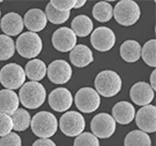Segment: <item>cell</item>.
<instances>
[{
	"mask_svg": "<svg viewBox=\"0 0 156 146\" xmlns=\"http://www.w3.org/2000/svg\"><path fill=\"white\" fill-rule=\"evenodd\" d=\"M70 61L74 66L82 68L89 65L94 61L93 53L88 46L84 44H78L74 47L69 54Z\"/></svg>",
	"mask_w": 156,
	"mask_h": 146,
	"instance_id": "d6986e66",
	"label": "cell"
},
{
	"mask_svg": "<svg viewBox=\"0 0 156 146\" xmlns=\"http://www.w3.org/2000/svg\"><path fill=\"white\" fill-rule=\"evenodd\" d=\"M90 127L92 134L97 138H106L111 137L115 132L116 122L113 117L108 113H98L91 120Z\"/></svg>",
	"mask_w": 156,
	"mask_h": 146,
	"instance_id": "9c48e42d",
	"label": "cell"
},
{
	"mask_svg": "<svg viewBox=\"0 0 156 146\" xmlns=\"http://www.w3.org/2000/svg\"><path fill=\"white\" fill-rule=\"evenodd\" d=\"M92 15L98 22H108L113 17V8L106 1L97 2L92 8Z\"/></svg>",
	"mask_w": 156,
	"mask_h": 146,
	"instance_id": "484cf974",
	"label": "cell"
},
{
	"mask_svg": "<svg viewBox=\"0 0 156 146\" xmlns=\"http://www.w3.org/2000/svg\"><path fill=\"white\" fill-rule=\"evenodd\" d=\"M0 27L7 36H17L23 30V19L18 13L9 12L6 13L0 20Z\"/></svg>",
	"mask_w": 156,
	"mask_h": 146,
	"instance_id": "2e32d148",
	"label": "cell"
},
{
	"mask_svg": "<svg viewBox=\"0 0 156 146\" xmlns=\"http://www.w3.org/2000/svg\"><path fill=\"white\" fill-rule=\"evenodd\" d=\"M94 85L98 94L103 97H113L121 90L122 80L115 71L103 70L97 74Z\"/></svg>",
	"mask_w": 156,
	"mask_h": 146,
	"instance_id": "7a4b0ae2",
	"label": "cell"
},
{
	"mask_svg": "<svg viewBox=\"0 0 156 146\" xmlns=\"http://www.w3.org/2000/svg\"><path fill=\"white\" fill-rule=\"evenodd\" d=\"M15 53V43L11 37L0 34V61L8 60Z\"/></svg>",
	"mask_w": 156,
	"mask_h": 146,
	"instance_id": "4316f807",
	"label": "cell"
},
{
	"mask_svg": "<svg viewBox=\"0 0 156 146\" xmlns=\"http://www.w3.org/2000/svg\"><path fill=\"white\" fill-rule=\"evenodd\" d=\"M24 69L16 63H8L0 70V83L8 90H15L25 83Z\"/></svg>",
	"mask_w": 156,
	"mask_h": 146,
	"instance_id": "8992f818",
	"label": "cell"
},
{
	"mask_svg": "<svg viewBox=\"0 0 156 146\" xmlns=\"http://www.w3.org/2000/svg\"><path fill=\"white\" fill-rule=\"evenodd\" d=\"M115 41L116 38L114 32L106 26L97 27L91 32V44L94 49L100 52H106L112 49L115 45Z\"/></svg>",
	"mask_w": 156,
	"mask_h": 146,
	"instance_id": "30bf717a",
	"label": "cell"
},
{
	"mask_svg": "<svg viewBox=\"0 0 156 146\" xmlns=\"http://www.w3.org/2000/svg\"><path fill=\"white\" fill-rule=\"evenodd\" d=\"M1 2H2V1H1V0H0V3H1Z\"/></svg>",
	"mask_w": 156,
	"mask_h": 146,
	"instance_id": "74e56055",
	"label": "cell"
},
{
	"mask_svg": "<svg viewBox=\"0 0 156 146\" xmlns=\"http://www.w3.org/2000/svg\"><path fill=\"white\" fill-rule=\"evenodd\" d=\"M124 146H151V138L141 130H132L124 138Z\"/></svg>",
	"mask_w": 156,
	"mask_h": 146,
	"instance_id": "cb8c5ba5",
	"label": "cell"
},
{
	"mask_svg": "<svg viewBox=\"0 0 156 146\" xmlns=\"http://www.w3.org/2000/svg\"><path fill=\"white\" fill-rule=\"evenodd\" d=\"M47 76L54 84H65L71 79L72 68L65 60H54L47 67Z\"/></svg>",
	"mask_w": 156,
	"mask_h": 146,
	"instance_id": "8fae6325",
	"label": "cell"
},
{
	"mask_svg": "<svg viewBox=\"0 0 156 146\" xmlns=\"http://www.w3.org/2000/svg\"><path fill=\"white\" fill-rule=\"evenodd\" d=\"M141 56L143 61L150 67L156 66V40L151 39L141 47Z\"/></svg>",
	"mask_w": 156,
	"mask_h": 146,
	"instance_id": "83f0119b",
	"label": "cell"
},
{
	"mask_svg": "<svg viewBox=\"0 0 156 146\" xmlns=\"http://www.w3.org/2000/svg\"><path fill=\"white\" fill-rule=\"evenodd\" d=\"M19 98L15 92L8 89L0 90V113L11 115L18 109Z\"/></svg>",
	"mask_w": 156,
	"mask_h": 146,
	"instance_id": "ffe728a7",
	"label": "cell"
},
{
	"mask_svg": "<svg viewBox=\"0 0 156 146\" xmlns=\"http://www.w3.org/2000/svg\"><path fill=\"white\" fill-rule=\"evenodd\" d=\"M155 91L151 88L149 83L139 81L132 85L130 89V98L135 104L139 106L149 105L154 98Z\"/></svg>",
	"mask_w": 156,
	"mask_h": 146,
	"instance_id": "9a60e30c",
	"label": "cell"
},
{
	"mask_svg": "<svg viewBox=\"0 0 156 146\" xmlns=\"http://www.w3.org/2000/svg\"><path fill=\"white\" fill-rule=\"evenodd\" d=\"M18 98L25 108L36 109L45 102L46 90L41 83L29 81L21 86Z\"/></svg>",
	"mask_w": 156,
	"mask_h": 146,
	"instance_id": "6da1fadb",
	"label": "cell"
},
{
	"mask_svg": "<svg viewBox=\"0 0 156 146\" xmlns=\"http://www.w3.org/2000/svg\"><path fill=\"white\" fill-rule=\"evenodd\" d=\"M32 146H56V144L54 143V141L48 139V138H40V139L34 141Z\"/></svg>",
	"mask_w": 156,
	"mask_h": 146,
	"instance_id": "836d02e7",
	"label": "cell"
},
{
	"mask_svg": "<svg viewBox=\"0 0 156 146\" xmlns=\"http://www.w3.org/2000/svg\"><path fill=\"white\" fill-rule=\"evenodd\" d=\"M0 146H22V140L17 133L10 132L9 134L1 137Z\"/></svg>",
	"mask_w": 156,
	"mask_h": 146,
	"instance_id": "1f68e13d",
	"label": "cell"
},
{
	"mask_svg": "<svg viewBox=\"0 0 156 146\" xmlns=\"http://www.w3.org/2000/svg\"><path fill=\"white\" fill-rule=\"evenodd\" d=\"M45 15L47 21H50L53 24H62L65 23L70 17V11L69 12H63L56 10L50 3H48L45 9Z\"/></svg>",
	"mask_w": 156,
	"mask_h": 146,
	"instance_id": "f1b7e54d",
	"label": "cell"
},
{
	"mask_svg": "<svg viewBox=\"0 0 156 146\" xmlns=\"http://www.w3.org/2000/svg\"><path fill=\"white\" fill-rule=\"evenodd\" d=\"M112 117L115 122L121 125H127L132 122L135 117V108L130 102L120 101L113 106Z\"/></svg>",
	"mask_w": 156,
	"mask_h": 146,
	"instance_id": "ac0fdd59",
	"label": "cell"
},
{
	"mask_svg": "<svg viewBox=\"0 0 156 146\" xmlns=\"http://www.w3.org/2000/svg\"><path fill=\"white\" fill-rule=\"evenodd\" d=\"M13 123L10 115L0 113V137H3L5 135L12 132Z\"/></svg>",
	"mask_w": 156,
	"mask_h": 146,
	"instance_id": "4dcf8cb0",
	"label": "cell"
},
{
	"mask_svg": "<svg viewBox=\"0 0 156 146\" xmlns=\"http://www.w3.org/2000/svg\"><path fill=\"white\" fill-rule=\"evenodd\" d=\"M85 3H86V1L85 0H79V1H75V4H74V7L73 8H75V9H77V8H81Z\"/></svg>",
	"mask_w": 156,
	"mask_h": 146,
	"instance_id": "d590c367",
	"label": "cell"
},
{
	"mask_svg": "<svg viewBox=\"0 0 156 146\" xmlns=\"http://www.w3.org/2000/svg\"><path fill=\"white\" fill-rule=\"evenodd\" d=\"M120 56L125 62L134 63L141 57V45L136 40H126L120 46Z\"/></svg>",
	"mask_w": 156,
	"mask_h": 146,
	"instance_id": "44dd1931",
	"label": "cell"
},
{
	"mask_svg": "<svg viewBox=\"0 0 156 146\" xmlns=\"http://www.w3.org/2000/svg\"><path fill=\"white\" fill-rule=\"evenodd\" d=\"M71 30L76 37H86L93 31V22L86 15H78L72 20Z\"/></svg>",
	"mask_w": 156,
	"mask_h": 146,
	"instance_id": "603a6c76",
	"label": "cell"
},
{
	"mask_svg": "<svg viewBox=\"0 0 156 146\" xmlns=\"http://www.w3.org/2000/svg\"><path fill=\"white\" fill-rule=\"evenodd\" d=\"M136 125L145 133H154L156 131V107L154 105L142 106L135 116Z\"/></svg>",
	"mask_w": 156,
	"mask_h": 146,
	"instance_id": "5bb4252c",
	"label": "cell"
},
{
	"mask_svg": "<svg viewBox=\"0 0 156 146\" xmlns=\"http://www.w3.org/2000/svg\"><path fill=\"white\" fill-rule=\"evenodd\" d=\"M76 107L84 113H92L100 106V96L91 87L80 88L74 97Z\"/></svg>",
	"mask_w": 156,
	"mask_h": 146,
	"instance_id": "ba28073f",
	"label": "cell"
},
{
	"mask_svg": "<svg viewBox=\"0 0 156 146\" xmlns=\"http://www.w3.org/2000/svg\"><path fill=\"white\" fill-rule=\"evenodd\" d=\"M13 123V129L15 131H25L31 123V116L26 109L18 108L10 115Z\"/></svg>",
	"mask_w": 156,
	"mask_h": 146,
	"instance_id": "d4e9b609",
	"label": "cell"
},
{
	"mask_svg": "<svg viewBox=\"0 0 156 146\" xmlns=\"http://www.w3.org/2000/svg\"><path fill=\"white\" fill-rule=\"evenodd\" d=\"M140 7L132 0H121L113 9V16L117 23L123 26H131L140 18Z\"/></svg>",
	"mask_w": 156,
	"mask_h": 146,
	"instance_id": "277c9868",
	"label": "cell"
},
{
	"mask_svg": "<svg viewBox=\"0 0 156 146\" xmlns=\"http://www.w3.org/2000/svg\"><path fill=\"white\" fill-rule=\"evenodd\" d=\"M50 107L57 112H65L72 106L73 96L67 88L58 87L52 90L48 96Z\"/></svg>",
	"mask_w": 156,
	"mask_h": 146,
	"instance_id": "4fadbf2b",
	"label": "cell"
},
{
	"mask_svg": "<svg viewBox=\"0 0 156 146\" xmlns=\"http://www.w3.org/2000/svg\"><path fill=\"white\" fill-rule=\"evenodd\" d=\"M26 77H28L31 81L39 82L45 77L47 73V67L46 64L40 59H32L28 61L24 68Z\"/></svg>",
	"mask_w": 156,
	"mask_h": 146,
	"instance_id": "7402d4cb",
	"label": "cell"
},
{
	"mask_svg": "<svg viewBox=\"0 0 156 146\" xmlns=\"http://www.w3.org/2000/svg\"><path fill=\"white\" fill-rule=\"evenodd\" d=\"M31 130L40 138H50L56 133L58 128V121L56 117L48 111L36 113L31 119Z\"/></svg>",
	"mask_w": 156,
	"mask_h": 146,
	"instance_id": "3957f363",
	"label": "cell"
},
{
	"mask_svg": "<svg viewBox=\"0 0 156 146\" xmlns=\"http://www.w3.org/2000/svg\"><path fill=\"white\" fill-rule=\"evenodd\" d=\"M24 25L30 32L36 33L44 29L47 25V18L44 11L38 8H32L25 13L23 19Z\"/></svg>",
	"mask_w": 156,
	"mask_h": 146,
	"instance_id": "e0dca14e",
	"label": "cell"
},
{
	"mask_svg": "<svg viewBox=\"0 0 156 146\" xmlns=\"http://www.w3.org/2000/svg\"><path fill=\"white\" fill-rule=\"evenodd\" d=\"M0 18H1V10H0Z\"/></svg>",
	"mask_w": 156,
	"mask_h": 146,
	"instance_id": "8d00e7d4",
	"label": "cell"
},
{
	"mask_svg": "<svg viewBox=\"0 0 156 146\" xmlns=\"http://www.w3.org/2000/svg\"><path fill=\"white\" fill-rule=\"evenodd\" d=\"M49 3L56 10H59V11H63V12H69L74 7L75 0H52Z\"/></svg>",
	"mask_w": 156,
	"mask_h": 146,
	"instance_id": "d6a6232c",
	"label": "cell"
},
{
	"mask_svg": "<svg viewBox=\"0 0 156 146\" xmlns=\"http://www.w3.org/2000/svg\"><path fill=\"white\" fill-rule=\"evenodd\" d=\"M59 127L61 132L69 137H76L85 129L84 117L77 111H67L60 117Z\"/></svg>",
	"mask_w": 156,
	"mask_h": 146,
	"instance_id": "52a82bcc",
	"label": "cell"
},
{
	"mask_svg": "<svg viewBox=\"0 0 156 146\" xmlns=\"http://www.w3.org/2000/svg\"><path fill=\"white\" fill-rule=\"evenodd\" d=\"M52 45L60 52H69L77 45V37L68 27H61L54 31L51 38Z\"/></svg>",
	"mask_w": 156,
	"mask_h": 146,
	"instance_id": "7c38bea8",
	"label": "cell"
},
{
	"mask_svg": "<svg viewBox=\"0 0 156 146\" xmlns=\"http://www.w3.org/2000/svg\"><path fill=\"white\" fill-rule=\"evenodd\" d=\"M15 50L23 58H35L42 51V40L40 36L30 31L24 32L17 38Z\"/></svg>",
	"mask_w": 156,
	"mask_h": 146,
	"instance_id": "5b68a950",
	"label": "cell"
},
{
	"mask_svg": "<svg viewBox=\"0 0 156 146\" xmlns=\"http://www.w3.org/2000/svg\"><path fill=\"white\" fill-rule=\"evenodd\" d=\"M149 85L154 91L156 90V71L155 70L152 71V73L150 75V84Z\"/></svg>",
	"mask_w": 156,
	"mask_h": 146,
	"instance_id": "e575fe53",
	"label": "cell"
},
{
	"mask_svg": "<svg viewBox=\"0 0 156 146\" xmlns=\"http://www.w3.org/2000/svg\"><path fill=\"white\" fill-rule=\"evenodd\" d=\"M74 146H99V140L90 132H82L76 136Z\"/></svg>",
	"mask_w": 156,
	"mask_h": 146,
	"instance_id": "f546056e",
	"label": "cell"
}]
</instances>
